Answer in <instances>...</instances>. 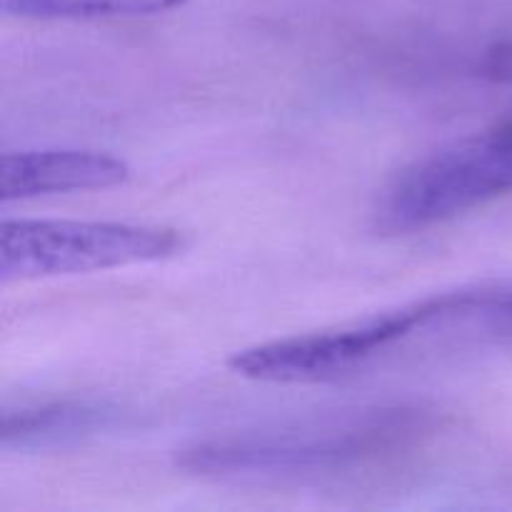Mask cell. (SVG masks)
I'll return each mask as SVG.
<instances>
[{"instance_id": "6da1fadb", "label": "cell", "mask_w": 512, "mask_h": 512, "mask_svg": "<svg viewBox=\"0 0 512 512\" xmlns=\"http://www.w3.org/2000/svg\"><path fill=\"white\" fill-rule=\"evenodd\" d=\"M410 415H363L345 425L205 440L178 455L180 468L208 478H303L348 470L410 433Z\"/></svg>"}, {"instance_id": "7a4b0ae2", "label": "cell", "mask_w": 512, "mask_h": 512, "mask_svg": "<svg viewBox=\"0 0 512 512\" xmlns=\"http://www.w3.org/2000/svg\"><path fill=\"white\" fill-rule=\"evenodd\" d=\"M512 193V118L423 155L380 193L375 225L388 235L453 220Z\"/></svg>"}, {"instance_id": "3957f363", "label": "cell", "mask_w": 512, "mask_h": 512, "mask_svg": "<svg viewBox=\"0 0 512 512\" xmlns=\"http://www.w3.org/2000/svg\"><path fill=\"white\" fill-rule=\"evenodd\" d=\"M183 248L170 228L85 220H3L0 280H40L158 263Z\"/></svg>"}, {"instance_id": "277c9868", "label": "cell", "mask_w": 512, "mask_h": 512, "mask_svg": "<svg viewBox=\"0 0 512 512\" xmlns=\"http://www.w3.org/2000/svg\"><path fill=\"white\" fill-rule=\"evenodd\" d=\"M420 325L423 310L413 303L333 330L238 350L228 360V368L258 383H325L355 373L380 355L415 340Z\"/></svg>"}, {"instance_id": "5b68a950", "label": "cell", "mask_w": 512, "mask_h": 512, "mask_svg": "<svg viewBox=\"0 0 512 512\" xmlns=\"http://www.w3.org/2000/svg\"><path fill=\"white\" fill-rule=\"evenodd\" d=\"M125 160L95 150H18L0 158V200H33L45 195L83 193L123 185Z\"/></svg>"}, {"instance_id": "8992f818", "label": "cell", "mask_w": 512, "mask_h": 512, "mask_svg": "<svg viewBox=\"0 0 512 512\" xmlns=\"http://www.w3.org/2000/svg\"><path fill=\"white\" fill-rule=\"evenodd\" d=\"M123 420L125 413L115 405L88 400H58L5 410L0 420V445L5 450L58 448L118 430Z\"/></svg>"}, {"instance_id": "52a82bcc", "label": "cell", "mask_w": 512, "mask_h": 512, "mask_svg": "<svg viewBox=\"0 0 512 512\" xmlns=\"http://www.w3.org/2000/svg\"><path fill=\"white\" fill-rule=\"evenodd\" d=\"M185 0H0L5 15L33 20L138 18L183 5Z\"/></svg>"}, {"instance_id": "ba28073f", "label": "cell", "mask_w": 512, "mask_h": 512, "mask_svg": "<svg viewBox=\"0 0 512 512\" xmlns=\"http://www.w3.org/2000/svg\"><path fill=\"white\" fill-rule=\"evenodd\" d=\"M485 78L500 85H512V38L493 45L483 60Z\"/></svg>"}]
</instances>
